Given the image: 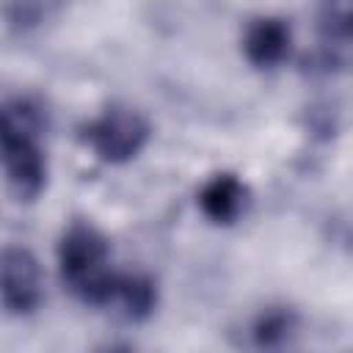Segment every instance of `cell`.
Segmentation results:
<instances>
[{
	"mask_svg": "<svg viewBox=\"0 0 353 353\" xmlns=\"http://www.w3.org/2000/svg\"><path fill=\"white\" fill-rule=\"evenodd\" d=\"M116 301L124 306L127 317L141 320V317H146V314L154 309V303H157L154 281H152V279H146V276H135V273L130 276V273H124V276L119 279Z\"/></svg>",
	"mask_w": 353,
	"mask_h": 353,
	"instance_id": "ba28073f",
	"label": "cell"
},
{
	"mask_svg": "<svg viewBox=\"0 0 353 353\" xmlns=\"http://www.w3.org/2000/svg\"><path fill=\"white\" fill-rule=\"evenodd\" d=\"M58 265L66 287L91 306L116 301L119 273L108 265V240L88 221H72L58 243Z\"/></svg>",
	"mask_w": 353,
	"mask_h": 353,
	"instance_id": "7a4b0ae2",
	"label": "cell"
},
{
	"mask_svg": "<svg viewBox=\"0 0 353 353\" xmlns=\"http://www.w3.org/2000/svg\"><path fill=\"white\" fill-rule=\"evenodd\" d=\"M245 201H248V188L237 179V174L229 171L215 174L199 190V207L212 223H234L245 210Z\"/></svg>",
	"mask_w": 353,
	"mask_h": 353,
	"instance_id": "8992f818",
	"label": "cell"
},
{
	"mask_svg": "<svg viewBox=\"0 0 353 353\" xmlns=\"http://www.w3.org/2000/svg\"><path fill=\"white\" fill-rule=\"evenodd\" d=\"M290 25L281 17H256L245 28L243 36V52L251 66L256 69H273L279 66L290 52Z\"/></svg>",
	"mask_w": 353,
	"mask_h": 353,
	"instance_id": "5b68a950",
	"label": "cell"
},
{
	"mask_svg": "<svg viewBox=\"0 0 353 353\" xmlns=\"http://www.w3.org/2000/svg\"><path fill=\"white\" fill-rule=\"evenodd\" d=\"M105 353H132L130 347H124V345H113V347H108Z\"/></svg>",
	"mask_w": 353,
	"mask_h": 353,
	"instance_id": "30bf717a",
	"label": "cell"
},
{
	"mask_svg": "<svg viewBox=\"0 0 353 353\" xmlns=\"http://www.w3.org/2000/svg\"><path fill=\"white\" fill-rule=\"evenodd\" d=\"M41 113L30 99H6L0 110V157L14 199L33 201L47 185V157L39 143Z\"/></svg>",
	"mask_w": 353,
	"mask_h": 353,
	"instance_id": "6da1fadb",
	"label": "cell"
},
{
	"mask_svg": "<svg viewBox=\"0 0 353 353\" xmlns=\"http://www.w3.org/2000/svg\"><path fill=\"white\" fill-rule=\"evenodd\" d=\"M3 306L8 314H30L41 301V270L25 245L3 248Z\"/></svg>",
	"mask_w": 353,
	"mask_h": 353,
	"instance_id": "277c9868",
	"label": "cell"
},
{
	"mask_svg": "<svg viewBox=\"0 0 353 353\" xmlns=\"http://www.w3.org/2000/svg\"><path fill=\"white\" fill-rule=\"evenodd\" d=\"M80 138L99 160L127 163L146 146L149 121L130 105H110L80 130Z\"/></svg>",
	"mask_w": 353,
	"mask_h": 353,
	"instance_id": "3957f363",
	"label": "cell"
},
{
	"mask_svg": "<svg viewBox=\"0 0 353 353\" xmlns=\"http://www.w3.org/2000/svg\"><path fill=\"white\" fill-rule=\"evenodd\" d=\"M292 328V314L284 309H270L265 314H259V320L254 323V342L259 347H276Z\"/></svg>",
	"mask_w": 353,
	"mask_h": 353,
	"instance_id": "9c48e42d",
	"label": "cell"
},
{
	"mask_svg": "<svg viewBox=\"0 0 353 353\" xmlns=\"http://www.w3.org/2000/svg\"><path fill=\"white\" fill-rule=\"evenodd\" d=\"M320 55L328 66H353V6L320 11Z\"/></svg>",
	"mask_w": 353,
	"mask_h": 353,
	"instance_id": "52a82bcc",
	"label": "cell"
}]
</instances>
